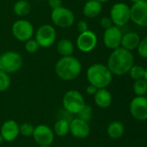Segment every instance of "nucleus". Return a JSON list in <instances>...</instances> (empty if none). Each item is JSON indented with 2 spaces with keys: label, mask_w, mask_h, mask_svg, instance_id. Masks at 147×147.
<instances>
[{
  "label": "nucleus",
  "mask_w": 147,
  "mask_h": 147,
  "mask_svg": "<svg viewBox=\"0 0 147 147\" xmlns=\"http://www.w3.org/2000/svg\"><path fill=\"white\" fill-rule=\"evenodd\" d=\"M140 40V36L136 32H127L122 35L120 46L124 49L131 52L138 48Z\"/></svg>",
  "instance_id": "17"
},
{
  "label": "nucleus",
  "mask_w": 147,
  "mask_h": 147,
  "mask_svg": "<svg viewBox=\"0 0 147 147\" xmlns=\"http://www.w3.org/2000/svg\"><path fill=\"white\" fill-rule=\"evenodd\" d=\"M131 21L138 26L147 27V2L142 0L130 7Z\"/></svg>",
  "instance_id": "11"
},
{
  "label": "nucleus",
  "mask_w": 147,
  "mask_h": 147,
  "mask_svg": "<svg viewBox=\"0 0 147 147\" xmlns=\"http://www.w3.org/2000/svg\"><path fill=\"white\" fill-rule=\"evenodd\" d=\"M34 26L28 20L21 19L16 21L11 27L13 36L19 41H27L34 34Z\"/></svg>",
  "instance_id": "8"
},
{
  "label": "nucleus",
  "mask_w": 147,
  "mask_h": 147,
  "mask_svg": "<svg viewBox=\"0 0 147 147\" xmlns=\"http://www.w3.org/2000/svg\"><path fill=\"white\" fill-rule=\"evenodd\" d=\"M64 109L71 115H77L85 106V101L82 95L75 90H68L63 96L62 100Z\"/></svg>",
  "instance_id": "6"
},
{
  "label": "nucleus",
  "mask_w": 147,
  "mask_h": 147,
  "mask_svg": "<svg viewBox=\"0 0 147 147\" xmlns=\"http://www.w3.org/2000/svg\"><path fill=\"white\" fill-rule=\"evenodd\" d=\"M31 10L30 3L27 0H17L13 6L14 13L18 16H25Z\"/></svg>",
  "instance_id": "22"
},
{
  "label": "nucleus",
  "mask_w": 147,
  "mask_h": 147,
  "mask_svg": "<svg viewBox=\"0 0 147 147\" xmlns=\"http://www.w3.org/2000/svg\"><path fill=\"white\" fill-rule=\"evenodd\" d=\"M55 73L62 80L71 81L75 79L81 71V64L80 60L71 56L62 57L55 65Z\"/></svg>",
  "instance_id": "2"
},
{
  "label": "nucleus",
  "mask_w": 147,
  "mask_h": 147,
  "mask_svg": "<svg viewBox=\"0 0 147 147\" xmlns=\"http://www.w3.org/2000/svg\"><path fill=\"white\" fill-rule=\"evenodd\" d=\"M77 115L79 116L78 118L88 122L92 118V108L89 105L85 104V106L81 109V110Z\"/></svg>",
  "instance_id": "27"
},
{
  "label": "nucleus",
  "mask_w": 147,
  "mask_h": 147,
  "mask_svg": "<svg viewBox=\"0 0 147 147\" xmlns=\"http://www.w3.org/2000/svg\"><path fill=\"white\" fill-rule=\"evenodd\" d=\"M55 133L60 137L66 136L70 132V121L63 119L58 120L54 127Z\"/></svg>",
  "instance_id": "23"
},
{
  "label": "nucleus",
  "mask_w": 147,
  "mask_h": 147,
  "mask_svg": "<svg viewBox=\"0 0 147 147\" xmlns=\"http://www.w3.org/2000/svg\"><path fill=\"white\" fill-rule=\"evenodd\" d=\"M133 89L137 96H145L147 93V82L144 78L136 80L133 84Z\"/></svg>",
  "instance_id": "24"
},
{
  "label": "nucleus",
  "mask_w": 147,
  "mask_h": 147,
  "mask_svg": "<svg viewBox=\"0 0 147 147\" xmlns=\"http://www.w3.org/2000/svg\"><path fill=\"white\" fill-rule=\"evenodd\" d=\"M19 134V126L13 121H6L1 127V137L7 142H11L16 139Z\"/></svg>",
  "instance_id": "16"
},
{
  "label": "nucleus",
  "mask_w": 147,
  "mask_h": 147,
  "mask_svg": "<svg viewBox=\"0 0 147 147\" xmlns=\"http://www.w3.org/2000/svg\"><path fill=\"white\" fill-rule=\"evenodd\" d=\"M122 35L121 29L119 27L113 25L112 27L105 29L103 34V42L107 48L112 50L117 49L120 47Z\"/></svg>",
  "instance_id": "12"
},
{
  "label": "nucleus",
  "mask_w": 147,
  "mask_h": 147,
  "mask_svg": "<svg viewBox=\"0 0 147 147\" xmlns=\"http://www.w3.org/2000/svg\"><path fill=\"white\" fill-rule=\"evenodd\" d=\"M98 43V38L94 32L88 30L80 33L76 40V46L78 49L83 53H89L93 51Z\"/></svg>",
  "instance_id": "10"
},
{
  "label": "nucleus",
  "mask_w": 147,
  "mask_h": 147,
  "mask_svg": "<svg viewBox=\"0 0 147 147\" xmlns=\"http://www.w3.org/2000/svg\"><path fill=\"white\" fill-rule=\"evenodd\" d=\"M70 133L78 139H85L90 134V127L88 121L80 118L73 119L70 121Z\"/></svg>",
  "instance_id": "15"
},
{
  "label": "nucleus",
  "mask_w": 147,
  "mask_h": 147,
  "mask_svg": "<svg viewBox=\"0 0 147 147\" xmlns=\"http://www.w3.org/2000/svg\"><path fill=\"white\" fill-rule=\"evenodd\" d=\"M146 98H147V93H146Z\"/></svg>",
  "instance_id": "40"
},
{
  "label": "nucleus",
  "mask_w": 147,
  "mask_h": 147,
  "mask_svg": "<svg viewBox=\"0 0 147 147\" xmlns=\"http://www.w3.org/2000/svg\"><path fill=\"white\" fill-rule=\"evenodd\" d=\"M39 147H51L50 146H40Z\"/></svg>",
  "instance_id": "38"
},
{
  "label": "nucleus",
  "mask_w": 147,
  "mask_h": 147,
  "mask_svg": "<svg viewBox=\"0 0 147 147\" xmlns=\"http://www.w3.org/2000/svg\"><path fill=\"white\" fill-rule=\"evenodd\" d=\"M100 23H101V26L104 29H107V28H110V27H112V26L113 25V22H112V20H111V18H110V17H107V16L102 17Z\"/></svg>",
  "instance_id": "31"
},
{
  "label": "nucleus",
  "mask_w": 147,
  "mask_h": 147,
  "mask_svg": "<svg viewBox=\"0 0 147 147\" xmlns=\"http://www.w3.org/2000/svg\"><path fill=\"white\" fill-rule=\"evenodd\" d=\"M57 52L62 56H71L75 51V46L73 42L68 39H62L57 42L56 45Z\"/></svg>",
  "instance_id": "20"
},
{
  "label": "nucleus",
  "mask_w": 147,
  "mask_h": 147,
  "mask_svg": "<svg viewBox=\"0 0 147 147\" xmlns=\"http://www.w3.org/2000/svg\"><path fill=\"white\" fill-rule=\"evenodd\" d=\"M23 65L22 56L14 51H8L0 55V70L10 74L16 72Z\"/></svg>",
  "instance_id": "4"
},
{
  "label": "nucleus",
  "mask_w": 147,
  "mask_h": 147,
  "mask_svg": "<svg viewBox=\"0 0 147 147\" xmlns=\"http://www.w3.org/2000/svg\"><path fill=\"white\" fill-rule=\"evenodd\" d=\"M112 95L106 89H98L94 95V102L96 105L101 109H107L110 107L112 103Z\"/></svg>",
  "instance_id": "19"
},
{
  "label": "nucleus",
  "mask_w": 147,
  "mask_h": 147,
  "mask_svg": "<svg viewBox=\"0 0 147 147\" xmlns=\"http://www.w3.org/2000/svg\"><path fill=\"white\" fill-rule=\"evenodd\" d=\"M24 48H25L27 53H36V52H37L39 50L40 46H39V44L37 43V41L35 39H29L27 41H25Z\"/></svg>",
  "instance_id": "29"
},
{
  "label": "nucleus",
  "mask_w": 147,
  "mask_h": 147,
  "mask_svg": "<svg viewBox=\"0 0 147 147\" xmlns=\"http://www.w3.org/2000/svg\"><path fill=\"white\" fill-rule=\"evenodd\" d=\"M134 65L133 54L120 47L114 49L110 54L107 60V67L112 74L122 76L129 72L132 66Z\"/></svg>",
  "instance_id": "1"
},
{
  "label": "nucleus",
  "mask_w": 147,
  "mask_h": 147,
  "mask_svg": "<svg viewBox=\"0 0 147 147\" xmlns=\"http://www.w3.org/2000/svg\"><path fill=\"white\" fill-rule=\"evenodd\" d=\"M87 78L89 84L97 89H106L113 80V74L107 65L94 64L87 71Z\"/></svg>",
  "instance_id": "3"
},
{
  "label": "nucleus",
  "mask_w": 147,
  "mask_h": 147,
  "mask_svg": "<svg viewBox=\"0 0 147 147\" xmlns=\"http://www.w3.org/2000/svg\"><path fill=\"white\" fill-rule=\"evenodd\" d=\"M40 47L47 48L51 47L56 40L55 28L49 24H43L36 32V39Z\"/></svg>",
  "instance_id": "9"
},
{
  "label": "nucleus",
  "mask_w": 147,
  "mask_h": 147,
  "mask_svg": "<svg viewBox=\"0 0 147 147\" xmlns=\"http://www.w3.org/2000/svg\"><path fill=\"white\" fill-rule=\"evenodd\" d=\"M96 1H98V2H100V3H107V2H108L109 0H96Z\"/></svg>",
  "instance_id": "36"
},
{
  "label": "nucleus",
  "mask_w": 147,
  "mask_h": 147,
  "mask_svg": "<svg viewBox=\"0 0 147 147\" xmlns=\"http://www.w3.org/2000/svg\"><path fill=\"white\" fill-rule=\"evenodd\" d=\"M97 90H98V89H97L95 86L92 85V84H89V85L87 87V93H88V95L94 96L95 93L97 92Z\"/></svg>",
  "instance_id": "34"
},
{
  "label": "nucleus",
  "mask_w": 147,
  "mask_h": 147,
  "mask_svg": "<svg viewBox=\"0 0 147 147\" xmlns=\"http://www.w3.org/2000/svg\"><path fill=\"white\" fill-rule=\"evenodd\" d=\"M130 112L133 117L139 121L147 120V98L146 96H136L130 103Z\"/></svg>",
  "instance_id": "13"
},
{
  "label": "nucleus",
  "mask_w": 147,
  "mask_h": 147,
  "mask_svg": "<svg viewBox=\"0 0 147 147\" xmlns=\"http://www.w3.org/2000/svg\"><path fill=\"white\" fill-rule=\"evenodd\" d=\"M110 18L114 26H125L131 20L130 7L125 3H114L110 10Z\"/></svg>",
  "instance_id": "7"
},
{
  "label": "nucleus",
  "mask_w": 147,
  "mask_h": 147,
  "mask_svg": "<svg viewBox=\"0 0 147 147\" xmlns=\"http://www.w3.org/2000/svg\"><path fill=\"white\" fill-rule=\"evenodd\" d=\"M77 28H78V30H79L80 33L86 32V31L88 30V23H87L86 21L81 20V21H79L78 23H77Z\"/></svg>",
  "instance_id": "32"
},
{
  "label": "nucleus",
  "mask_w": 147,
  "mask_h": 147,
  "mask_svg": "<svg viewBox=\"0 0 147 147\" xmlns=\"http://www.w3.org/2000/svg\"><path fill=\"white\" fill-rule=\"evenodd\" d=\"M10 85V78L8 73L0 70V92L6 90Z\"/></svg>",
  "instance_id": "26"
},
{
  "label": "nucleus",
  "mask_w": 147,
  "mask_h": 147,
  "mask_svg": "<svg viewBox=\"0 0 147 147\" xmlns=\"http://www.w3.org/2000/svg\"><path fill=\"white\" fill-rule=\"evenodd\" d=\"M34 126L30 123H23L22 124L20 127H19V134H21L23 136H25V137H29V136H32L33 135V133H34Z\"/></svg>",
  "instance_id": "28"
},
{
  "label": "nucleus",
  "mask_w": 147,
  "mask_h": 147,
  "mask_svg": "<svg viewBox=\"0 0 147 147\" xmlns=\"http://www.w3.org/2000/svg\"><path fill=\"white\" fill-rule=\"evenodd\" d=\"M145 1H146V2H147V0H145Z\"/></svg>",
  "instance_id": "41"
},
{
  "label": "nucleus",
  "mask_w": 147,
  "mask_h": 147,
  "mask_svg": "<svg viewBox=\"0 0 147 147\" xmlns=\"http://www.w3.org/2000/svg\"><path fill=\"white\" fill-rule=\"evenodd\" d=\"M37 1H42V0H37Z\"/></svg>",
  "instance_id": "39"
},
{
  "label": "nucleus",
  "mask_w": 147,
  "mask_h": 147,
  "mask_svg": "<svg viewBox=\"0 0 147 147\" xmlns=\"http://www.w3.org/2000/svg\"><path fill=\"white\" fill-rule=\"evenodd\" d=\"M51 20L53 23L61 28H68L72 27L75 21L74 12L63 6L52 9Z\"/></svg>",
  "instance_id": "5"
},
{
  "label": "nucleus",
  "mask_w": 147,
  "mask_h": 147,
  "mask_svg": "<svg viewBox=\"0 0 147 147\" xmlns=\"http://www.w3.org/2000/svg\"><path fill=\"white\" fill-rule=\"evenodd\" d=\"M35 141L40 146H50L54 140V133L47 125H38L35 127L33 135Z\"/></svg>",
  "instance_id": "14"
},
{
  "label": "nucleus",
  "mask_w": 147,
  "mask_h": 147,
  "mask_svg": "<svg viewBox=\"0 0 147 147\" xmlns=\"http://www.w3.org/2000/svg\"><path fill=\"white\" fill-rule=\"evenodd\" d=\"M102 10L101 3L96 0H88L85 3L83 6V14L88 18L97 17Z\"/></svg>",
  "instance_id": "18"
},
{
  "label": "nucleus",
  "mask_w": 147,
  "mask_h": 147,
  "mask_svg": "<svg viewBox=\"0 0 147 147\" xmlns=\"http://www.w3.org/2000/svg\"><path fill=\"white\" fill-rule=\"evenodd\" d=\"M48 3L52 9H57V8L62 6V0H48Z\"/></svg>",
  "instance_id": "33"
},
{
  "label": "nucleus",
  "mask_w": 147,
  "mask_h": 147,
  "mask_svg": "<svg viewBox=\"0 0 147 147\" xmlns=\"http://www.w3.org/2000/svg\"><path fill=\"white\" fill-rule=\"evenodd\" d=\"M145 71H146V68H144L143 66H141L139 65H133L129 71V74H130L131 78L136 81V80L144 78Z\"/></svg>",
  "instance_id": "25"
},
{
  "label": "nucleus",
  "mask_w": 147,
  "mask_h": 147,
  "mask_svg": "<svg viewBox=\"0 0 147 147\" xmlns=\"http://www.w3.org/2000/svg\"><path fill=\"white\" fill-rule=\"evenodd\" d=\"M137 50L140 57L144 59H147V35L140 40V42L139 44Z\"/></svg>",
  "instance_id": "30"
},
{
  "label": "nucleus",
  "mask_w": 147,
  "mask_h": 147,
  "mask_svg": "<svg viewBox=\"0 0 147 147\" xmlns=\"http://www.w3.org/2000/svg\"><path fill=\"white\" fill-rule=\"evenodd\" d=\"M107 134L111 139L118 140L122 137L125 132L124 125L120 121H113L111 122L107 129Z\"/></svg>",
  "instance_id": "21"
},
{
  "label": "nucleus",
  "mask_w": 147,
  "mask_h": 147,
  "mask_svg": "<svg viewBox=\"0 0 147 147\" xmlns=\"http://www.w3.org/2000/svg\"><path fill=\"white\" fill-rule=\"evenodd\" d=\"M144 79L147 82V68H146V71H145V77H144Z\"/></svg>",
  "instance_id": "35"
},
{
  "label": "nucleus",
  "mask_w": 147,
  "mask_h": 147,
  "mask_svg": "<svg viewBox=\"0 0 147 147\" xmlns=\"http://www.w3.org/2000/svg\"><path fill=\"white\" fill-rule=\"evenodd\" d=\"M131 2H133V3H138V2H140V1H142V0H130Z\"/></svg>",
  "instance_id": "37"
}]
</instances>
